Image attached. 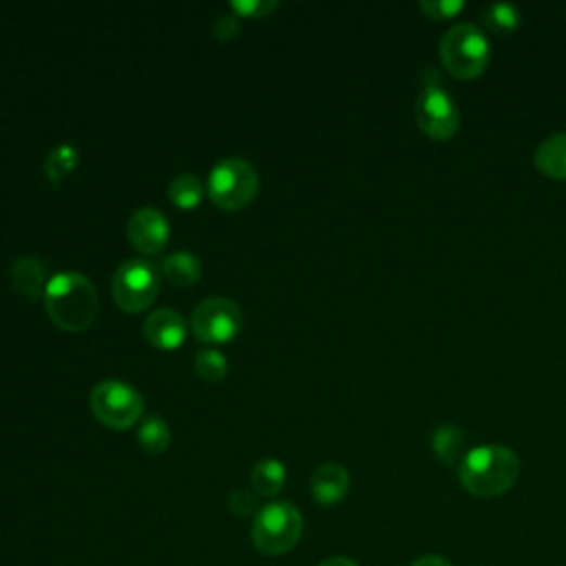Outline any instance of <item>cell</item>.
Returning a JSON list of instances; mask_svg holds the SVG:
<instances>
[{
    "instance_id": "1",
    "label": "cell",
    "mask_w": 566,
    "mask_h": 566,
    "mask_svg": "<svg viewBox=\"0 0 566 566\" xmlns=\"http://www.w3.org/2000/svg\"><path fill=\"white\" fill-rule=\"evenodd\" d=\"M42 304L49 319L67 332L87 330L100 310V297L91 279L76 270L53 274L44 288Z\"/></svg>"
},
{
    "instance_id": "2",
    "label": "cell",
    "mask_w": 566,
    "mask_h": 566,
    "mask_svg": "<svg viewBox=\"0 0 566 566\" xmlns=\"http://www.w3.org/2000/svg\"><path fill=\"white\" fill-rule=\"evenodd\" d=\"M520 476V461L514 449L504 445H483L459 465V480L465 491L478 498H496L506 493Z\"/></svg>"
},
{
    "instance_id": "3",
    "label": "cell",
    "mask_w": 566,
    "mask_h": 566,
    "mask_svg": "<svg viewBox=\"0 0 566 566\" xmlns=\"http://www.w3.org/2000/svg\"><path fill=\"white\" fill-rule=\"evenodd\" d=\"M440 61L454 78L474 80L485 74L491 61L489 40L474 23L454 25L440 40Z\"/></svg>"
},
{
    "instance_id": "4",
    "label": "cell",
    "mask_w": 566,
    "mask_h": 566,
    "mask_svg": "<svg viewBox=\"0 0 566 566\" xmlns=\"http://www.w3.org/2000/svg\"><path fill=\"white\" fill-rule=\"evenodd\" d=\"M304 536V516L293 502L276 500L261 506L253 523V544L263 555L293 551Z\"/></svg>"
},
{
    "instance_id": "5",
    "label": "cell",
    "mask_w": 566,
    "mask_h": 566,
    "mask_svg": "<svg viewBox=\"0 0 566 566\" xmlns=\"http://www.w3.org/2000/svg\"><path fill=\"white\" fill-rule=\"evenodd\" d=\"M89 406L93 416L108 429H129L133 427L142 412H144V399L142 394L125 383V381H116V378H106L100 381L89 396Z\"/></svg>"
},
{
    "instance_id": "6",
    "label": "cell",
    "mask_w": 566,
    "mask_h": 566,
    "mask_svg": "<svg viewBox=\"0 0 566 566\" xmlns=\"http://www.w3.org/2000/svg\"><path fill=\"white\" fill-rule=\"evenodd\" d=\"M259 176L242 157L219 159L208 176L206 193L223 210H240L255 200Z\"/></svg>"
},
{
    "instance_id": "7",
    "label": "cell",
    "mask_w": 566,
    "mask_h": 566,
    "mask_svg": "<svg viewBox=\"0 0 566 566\" xmlns=\"http://www.w3.org/2000/svg\"><path fill=\"white\" fill-rule=\"evenodd\" d=\"M162 270L146 259H127L113 272L111 293L125 312L146 310L159 295Z\"/></svg>"
},
{
    "instance_id": "8",
    "label": "cell",
    "mask_w": 566,
    "mask_h": 566,
    "mask_svg": "<svg viewBox=\"0 0 566 566\" xmlns=\"http://www.w3.org/2000/svg\"><path fill=\"white\" fill-rule=\"evenodd\" d=\"M244 325L242 308L229 297L204 299L191 317V327L204 344H229Z\"/></svg>"
},
{
    "instance_id": "9",
    "label": "cell",
    "mask_w": 566,
    "mask_h": 566,
    "mask_svg": "<svg viewBox=\"0 0 566 566\" xmlns=\"http://www.w3.org/2000/svg\"><path fill=\"white\" fill-rule=\"evenodd\" d=\"M414 116L421 131L438 142L454 138L461 127L459 106L440 85H425L416 98Z\"/></svg>"
},
{
    "instance_id": "10",
    "label": "cell",
    "mask_w": 566,
    "mask_h": 566,
    "mask_svg": "<svg viewBox=\"0 0 566 566\" xmlns=\"http://www.w3.org/2000/svg\"><path fill=\"white\" fill-rule=\"evenodd\" d=\"M129 242L144 255H157L168 237H171V223H168L166 215L157 208L144 206L138 208L127 226Z\"/></svg>"
},
{
    "instance_id": "11",
    "label": "cell",
    "mask_w": 566,
    "mask_h": 566,
    "mask_svg": "<svg viewBox=\"0 0 566 566\" xmlns=\"http://www.w3.org/2000/svg\"><path fill=\"white\" fill-rule=\"evenodd\" d=\"M144 336L157 350H178L186 338V321L173 308H159L144 321Z\"/></svg>"
},
{
    "instance_id": "12",
    "label": "cell",
    "mask_w": 566,
    "mask_h": 566,
    "mask_svg": "<svg viewBox=\"0 0 566 566\" xmlns=\"http://www.w3.org/2000/svg\"><path fill=\"white\" fill-rule=\"evenodd\" d=\"M310 489L319 504L332 506L346 498V493L350 489V474L344 465L325 463L312 474Z\"/></svg>"
},
{
    "instance_id": "13",
    "label": "cell",
    "mask_w": 566,
    "mask_h": 566,
    "mask_svg": "<svg viewBox=\"0 0 566 566\" xmlns=\"http://www.w3.org/2000/svg\"><path fill=\"white\" fill-rule=\"evenodd\" d=\"M10 279H12V286L29 299L42 297L47 283H49L47 266L38 257H18L10 266Z\"/></svg>"
},
{
    "instance_id": "14",
    "label": "cell",
    "mask_w": 566,
    "mask_h": 566,
    "mask_svg": "<svg viewBox=\"0 0 566 566\" xmlns=\"http://www.w3.org/2000/svg\"><path fill=\"white\" fill-rule=\"evenodd\" d=\"M533 162L544 176L566 182V133H555L542 140L536 149Z\"/></svg>"
},
{
    "instance_id": "15",
    "label": "cell",
    "mask_w": 566,
    "mask_h": 566,
    "mask_svg": "<svg viewBox=\"0 0 566 566\" xmlns=\"http://www.w3.org/2000/svg\"><path fill=\"white\" fill-rule=\"evenodd\" d=\"M432 447L438 461L445 465H456V463L461 465L463 459L467 456L465 432L459 429L456 425H440L432 436Z\"/></svg>"
},
{
    "instance_id": "16",
    "label": "cell",
    "mask_w": 566,
    "mask_h": 566,
    "mask_svg": "<svg viewBox=\"0 0 566 566\" xmlns=\"http://www.w3.org/2000/svg\"><path fill=\"white\" fill-rule=\"evenodd\" d=\"M162 274L173 283V286L189 288L202 276V263L191 253H173L162 261Z\"/></svg>"
},
{
    "instance_id": "17",
    "label": "cell",
    "mask_w": 566,
    "mask_h": 566,
    "mask_svg": "<svg viewBox=\"0 0 566 566\" xmlns=\"http://www.w3.org/2000/svg\"><path fill=\"white\" fill-rule=\"evenodd\" d=\"M250 483L259 496L272 498L283 489V485H286V467H283L276 459H263L253 467Z\"/></svg>"
},
{
    "instance_id": "18",
    "label": "cell",
    "mask_w": 566,
    "mask_h": 566,
    "mask_svg": "<svg viewBox=\"0 0 566 566\" xmlns=\"http://www.w3.org/2000/svg\"><path fill=\"white\" fill-rule=\"evenodd\" d=\"M485 25L491 34L498 36H512L520 29L523 25V14L516 5L512 3H491L485 10Z\"/></svg>"
},
{
    "instance_id": "19",
    "label": "cell",
    "mask_w": 566,
    "mask_h": 566,
    "mask_svg": "<svg viewBox=\"0 0 566 566\" xmlns=\"http://www.w3.org/2000/svg\"><path fill=\"white\" fill-rule=\"evenodd\" d=\"M78 149L74 144L55 146L44 159V176L53 186H61V182L74 171L78 164Z\"/></svg>"
},
{
    "instance_id": "20",
    "label": "cell",
    "mask_w": 566,
    "mask_h": 566,
    "mask_svg": "<svg viewBox=\"0 0 566 566\" xmlns=\"http://www.w3.org/2000/svg\"><path fill=\"white\" fill-rule=\"evenodd\" d=\"M138 440L149 454H162L171 445V427L162 416H146L138 429Z\"/></svg>"
},
{
    "instance_id": "21",
    "label": "cell",
    "mask_w": 566,
    "mask_h": 566,
    "mask_svg": "<svg viewBox=\"0 0 566 566\" xmlns=\"http://www.w3.org/2000/svg\"><path fill=\"white\" fill-rule=\"evenodd\" d=\"M168 197L180 208H195L204 197V184L193 173L178 176L171 184H168Z\"/></svg>"
},
{
    "instance_id": "22",
    "label": "cell",
    "mask_w": 566,
    "mask_h": 566,
    "mask_svg": "<svg viewBox=\"0 0 566 566\" xmlns=\"http://www.w3.org/2000/svg\"><path fill=\"white\" fill-rule=\"evenodd\" d=\"M195 372L208 381V383H217L221 381L226 374H229V359H226L221 352L217 350H202L195 357Z\"/></svg>"
},
{
    "instance_id": "23",
    "label": "cell",
    "mask_w": 566,
    "mask_h": 566,
    "mask_svg": "<svg viewBox=\"0 0 566 566\" xmlns=\"http://www.w3.org/2000/svg\"><path fill=\"white\" fill-rule=\"evenodd\" d=\"M419 10L432 21H447L463 12L465 3L463 0H421Z\"/></svg>"
},
{
    "instance_id": "24",
    "label": "cell",
    "mask_w": 566,
    "mask_h": 566,
    "mask_svg": "<svg viewBox=\"0 0 566 566\" xmlns=\"http://www.w3.org/2000/svg\"><path fill=\"white\" fill-rule=\"evenodd\" d=\"M233 12L242 18H263L279 8L276 0H233Z\"/></svg>"
},
{
    "instance_id": "25",
    "label": "cell",
    "mask_w": 566,
    "mask_h": 566,
    "mask_svg": "<svg viewBox=\"0 0 566 566\" xmlns=\"http://www.w3.org/2000/svg\"><path fill=\"white\" fill-rule=\"evenodd\" d=\"M213 31L219 40H231L235 36H240L242 25L237 16H217L213 23Z\"/></svg>"
},
{
    "instance_id": "26",
    "label": "cell",
    "mask_w": 566,
    "mask_h": 566,
    "mask_svg": "<svg viewBox=\"0 0 566 566\" xmlns=\"http://www.w3.org/2000/svg\"><path fill=\"white\" fill-rule=\"evenodd\" d=\"M231 509L235 514L240 516H246V514H253L255 512V498L248 493V491H233L231 496Z\"/></svg>"
},
{
    "instance_id": "27",
    "label": "cell",
    "mask_w": 566,
    "mask_h": 566,
    "mask_svg": "<svg viewBox=\"0 0 566 566\" xmlns=\"http://www.w3.org/2000/svg\"><path fill=\"white\" fill-rule=\"evenodd\" d=\"M410 566H451V564L440 555H423L416 562H412Z\"/></svg>"
},
{
    "instance_id": "28",
    "label": "cell",
    "mask_w": 566,
    "mask_h": 566,
    "mask_svg": "<svg viewBox=\"0 0 566 566\" xmlns=\"http://www.w3.org/2000/svg\"><path fill=\"white\" fill-rule=\"evenodd\" d=\"M319 566H359L355 559L344 557V555H336V557H327L323 559Z\"/></svg>"
}]
</instances>
